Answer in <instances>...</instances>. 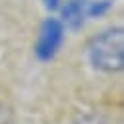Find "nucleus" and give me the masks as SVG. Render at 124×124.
<instances>
[{
  "instance_id": "39448f33",
  "label": "nucleus",
  "mask_w": 124,
  "mask_h": 124,
  "mask_svg": "<svg viewBox=\"0 0 124 124\" xmlns=\"http://www.w3.org/2000/svg\"><path fill=\"white\" fill-rule=\"evenodd\" d=\"M45 2V6L48 8V10H54V8H58V4H60V0H43Z\"/></svg>"
},
{
  "instance_id": "7ed1b4c3",
  "label": "nucleus",
  "mask_w": 124,
  "mask_h": 124,
  "mask_svg": "<svg viewBox=\"0 0 124 124\" xmlns=\"http://www.w3.org/2000/svg\"><path fill=\"white\" fill-rule=\"evenodd\" d=\"M85 17V0H66V4L62 6V25L70 29H79Z\"/></svg>"
},
{
  "instance_id": "f03ea898",
  "label": "nucleus",
  "mask_w": 124,
  "mask_h": 124,
  "mask_svg": "<svg viewBox=\"0 0 124 124\" xmlns=\"http://www.w3.org/2000/svg\"><path fill=\"white\" fill-rule=\"evenodd\" d=\"M62 41H64V25H62V21H58L54 17H48L46 21H43L41 31H39V39H37V45H35L37 58L41 62L52 60L56 56V52L60 50Z\"/></svg>"
},
{
  "instance_id": "f257e3e1",
  "label": "nucleus",
  "mask_w": 124,
  "mask_h": 124,
  "mask_svg": "<svg viewBox=\"0 0 124 124\" xmlns=\"http://www.w3.org/2000/svg\"><path fill=\"white\" fill-rule=\"evenodd\" d=\"M87 56L93 68L101 72H120L124 68V31L110 27L95 35L87 45Z\"/></svg>"
},
{
  "instance_id": "20e7f679",
  "label": "nucleus",
  "mask_w": 124,
  "mask_h": 124,
  "mask_svg": "<svg viewBox=\"0 0 124 124\" xmlns=\"http://www.w3.org/2000/svg\"><path fill=\"white\" fill-rule=\"evenodd\" d=\"M112 2L110 0H85V14L87 17H99L103 14H107L110 10Z\"/></svg>"
}]
</instances>
